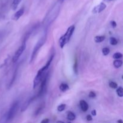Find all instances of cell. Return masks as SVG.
Segmentation results:
<instances>
[{
    "mask_svg": "<svg viewBox=\"0 0 123 123\" xmlns=\"http://www.w3.org/2000/svg\"><path fill=\"white\" fill-rule=\"evenodd\" d=\"M61 3L59 1H57L56 3L53 6L52 8L50 10L47 15L46 16V18H44V24L46 27H48L54 20H55L58 15L61 8Z\"/></svg>",
    "mask_w": 123,
    "mask_h": 123,
    "instance_id": "1",
    "label": "cell"
},
{
    "mask_svg": "<svg viewBox=\"0 0 123 123\" xmlns=\"http://www.w3.org/2000/svg\"><path fill=\"white\" fill-rule=\"evenodd\" d=\"M74 29H75L74 25H71L68 28L66 33L62 37H60V40H59V43H60V46L61 48H63L64 46L69 42L70 39L74 32Z\"/></svg>",
    "mask_w": 123,
    "mask_h": 123,
    "instance_id": "2",
    "label": "cell"
},
{
    "mask_svg": "<svg viewBox=\"0 0 123 123\" xmlns=\"http://www.w3.org/2000/svg\"><path fill=\"white\" fill-rule=\"evenodd\" d=\"M46 36H44V37H43L42 38H41L37 42V43H36V46H34L33 49V51H32V54H31V58H30V63H32V62L34 61V60H35L36 57V55H37V52L39 50V49H40L42 47V46L46 42Z\"/></svg>",
    "mask_w": 123,
    "mask_h": 123,
    "instance_id": "3",
    "label": "cell"
},
{
    "mask_svg": "<svg viewBox=\"0 0 123 123\" xmlns=\"http://www.w3.org/2000/svg\"><path fill=\"white\" fill-rule=\"evenodd\" d=\"M19 106V103L18 102H14V103L12 105L11 108H10L8 112L7 113V118H8V121H11V120L14 118V117L15 116L16 114L17 111H18V110Z\"/></svg>",
    "mask_w": 123,
    "mask_h": 123,
    "instance_id": "4",
    "label": "cell"
},
{
    "mask_svg": "<svg viewBox=\"0 0 123 123\" xmlns=\"http://www.w3.org/2000/svg\"><path fill=\"white\" fill-rule=\"evenodd\" d=\"M26 49V43H24L23 42L22 44H21L20 47L18 48V50L16 51L15 54H14V56L13 57V62L14 63L18 61V60H19V57L20 56V55L22 54V53L24 52V50Z\"/></svg>",
    "mask_w": 123,
    "mask_h": 123,
    "instance_id": "5",
    "label": "cell"
},
{
    "mask_svg": "<svg viewBox=\"0 0 123 123\" xmlns=\"http://www.w3.org/2000/svg\"><path fill=\"white\" fill-rule=\"evenodd\" d=\"M106 5L104 3V2H101L98 5L96 6V7H94V8L92 10V13L93 14H97V13H100L102 12H103L104 10L106 9Z\"/></svg>",
    "mask_w": 123,
    "mask_h": 123,
    "instance_id": "6",
    "label": "cell"
},
{
    "mask_svg": "<svg viewBox=\"0 0 123 123\" xmlns=\"http://www.w3.org/2000/svg\"><path fill=\"white\" fill-rule=\"evenodd\" d=\"M43 72H41L40 71H38V73H37V75L35 77L33 81V88L35 89L38 85L40 84V83L42 82V78H43Z\"/></svg>",
    "mask_w": 123,
    "mask_h": 123,
    "instance_id": "7",
    "label": "cell"
},
{
    "mask_svg": "<svg viewBox=\"0 0 123 123\" xmlns=\"http://www.w3.org/2000/svg\"><path fill=\"white\" fill-rule=\"evenodd\" d=\"M48 75L44 78V79L43 80H42V84H41L39 92H38V97L42 96L44 93V92H45L46 88L47 80H48Z\"/></svg>",
    "mask_w": 123,
    "mask_h": 123,
    "instance_id": "8",
    "label": "cell"
},
{
    "mask_svg": "<svg viewBox=\"0 0 123 123\" xmlns=\"http://www.w3.org/2000/svg\"><path fill=\"white\" fill-rule=\"evenodd\" d=\"M24 8H21L19 9L18 12H16L13 16H12V19L14 20H19V18L24 14Z\"/></svg>",
    "mask_w": 123,
    "mask_h": 123,
    "instance_id": "9",
    "label": "cell"
},
{
    "mask_svg": "<svg viewBox=\"0 0 123 123\" xmlns=\"http://www.w3.org/2000/svg\"><path fill=\"white\" fill-rule=\"evenodd\" d=\"M54 55H52V56H50V58H49V60H48V62H47V63L46 64L45 66H43V67H42V68H40V69L38 71H40V72H43V73H44V72H46V71L48 69V68H49V66H50V63H51V62L52 61L53 58H54Z\"/></svg>",
    "mask_w": 123,
    "mask_h": 123,
    "instance_id": "10",
    "label": "cell"
},
{
    "mask_svg": "<svg viewBox=\"0 0 123 123\" xmlns=\"http://www.w3.org/2000/svg\"><path fill=\"white\" fill-rule=\"evenodd\" d=\"M35 97H32V98H30V99L27 100L26 101H25V103L23 104L21 108V112H24L27 109V108H28V106H30V105L31 104V102L33 101V100L34 99Z\"/></svg>",
    "mask_w": 123,
    "mask_h": 123,
    "instance_id": "11",
    "label": "cell"
},
{
    "mask_svg": "<svg viewBox=\"0 0 123 123\" xmlns=\"http://www.w3.org/2000/svg\"><path fill=\"white\" fill-rule=\"evenodd\" d=\"M80 106L83 112H86L89 108L88 104L84 100L80 101Z\"/></svg>",
    "mask_w": 123,
    "mask_h": 123,
    "instance_id": "12",
    "label": "cell"
},
{
    "mask_svg": "<svg viewBox=\"0 0 123 123\" xmlns=\"http://www.w3.org/2000/svg\"><path fill=\"white\" fill-rule=\"evenodd\" d=\"M22 0H13V2L12 4V8L13 10H15L18 8V6Z\"/></svg>",
    "mask_w": 123,
    "mask_h": 123,
    "instance_id": "13",
    "label": "cell"
},
{
    "mask_svg": "<svg viewBox=\"0 0 123 123\" xmlns=\"http://www.w3.org/2000/svg\"><path fill=\"white\" fill-rule=\"evenodd\" d=\"M69 89V86L66 84H61L60 86V90L62 92H66Z\"/></svg>",
    "mask_w": 123,
    "mask_h": 123,
    "instance_id": "14",
    "label": "cell"
},
{
    "mask_svg": "<svg viewBox=\"0 0 123 123\" xmlns=\"http://www.w3.org/2000/svg\"><path fill=\"white\" fill-rule=\"evenodd\" d=\"M105 39V37L103 36H96L94 38V40L96 43H101L103 42Z\"/></svg>",
    "mask_w": 123,
    "mask_h": 123,
    "instance_id": "15",
    "label": "cell"
},
{
    "mask_svg": "<svg viewBox=\"0 0 123 123\" xmlns=\"http://www.w3.org/2000/svg\"><path fill=\"white\" fill-rule=\"evenodd\" d=\"M76 118V115L72 112H68V114H67V119L70 121H73V120H75Z\"/></svg>",
    "mask_w": 123,
    "mask_h": 123,
    "instance_id": "16",
    "label": "cell"
},
{
    "mask_svg": "<svg viewBox=\"0 0 123 123\" xmlns=\"http://www.w3.org/2000/svg\"><path fill=\"white\" fill-rule=\"evenodd\" d=\"M123 64V61L121 60H116L114 61V66L115 68H120Z\"/></svg>",
    "mask_w": 123,
    "mask_h": 123,
    "instance_id": "17",
    "label": "cell"
},
{
    "mask_svg": "<svg viewBox=\"0 0 123 123\" xmlns=\"http://www.w3.org/2000/svg\"><path fill=\"white\" fill-rule=\"evenodd\" d=\"M8 120L7 118V114L6 113V114L4 115V116H2V117L0 120V123H8Z\"/></svg>",
    "mask_w": 123,
    "mask_h": 123,
    "instance_id": "18",
    "label": "cell"
},
{
    "mask_svg": "<svg viewBox=\"0 0 123 123\" xmlns=\"http://www.w3.org/2000/svg\"><path fill=\"white\" fill-rule=\"evenodd\" d=\"M117 93L118 96H119V97H122L123 96V88L122 87H119L118 88L117 90Z\"/></svg>",
    "mask_w": 123,
    "mask_h": 123,
    "instance_id": "19",
    "label": "cell"
},
{
    "mask_svg": "<svg viewBox=\"0 0 123 123\" xmlns=\"http://www.w3.org/2000/svg\"><path fill=\"white\" fill-rule=\"evenodd\" d=\"M66 105L65 104H61L57 107V110L59 112H62L66 108Z\"/></svg>",
    "mask_w": 123,
    "mask_h": 123,
    "instance_id": "20",
    "label": "cell"
},
{
    "mask_svg": "<svg viewBox=\"0 0 123 123\" xmlns=\"http://www.w3.org/2000/svg\"><path fill=\"white\" fill-rule=\"evenodd\" d=\"M110 43L112 45H116L118 44V41L114 37H111L110 38Z\"/></svg>",
    "mask_w": 123,
    "mask_h": 123,
    "instance_id": "21",
    "label": "cell"
},
{
    "mask_svg": "<svg viewBox=\"0 0 123 123\" xmlns=\"http://www.w3.org/2000/svg\"><path fill=\"white\" fill-rule=\"evenodd\" d=\"M123 57V55L120 52H117L115 53L114 55H113V58L116 60H118V59L121 58Z\"/></svg>",
    "mask_w": 123,
    "mask_h": 123,
    "instance_id": "22",
    "label": "cell"
},
{
    "mask_svg": "<svg viewBox=\"0 0 123 123\" xmlns=\"http://www.w3.org/2000/svg\"><path fill=\"white\" fill-rule=\"evenodd\" d=\"M109 52H110V50H109V48H105L102 49V53H103V55H105V56L108 55V54H109Z\"/></svg>",
    "mask_w": 123,
    "mask_h": 123,
    "instance_id": "23",
    "label": "cell"
},
{
    "mask_svg": "<svg viewBox=\"0 0 123 123\" xmlns=\"http://www.w3.org/2000/svg\"><path fill=\"white\" fill-rule=\"evenodd\" d=\"M109 86H110L111 88H112L115 89L118 87V85L117 83L114 82H111L109 83Z\"/></svg>",
    "mask_w": 123,
    "mask_h": 123,
    "instance_id": "24",
    "label": "cell"
},
{
    "mask_svg": "<svg viewBox=\"0 0 123 123\" xmlns=\"http://www.w3.org/2000/svg\"><path fill=\"white\" fill-rule=\"evenodd\" d=\"M43 106H40L39 108L37 109V110H36V112H35V115H38V114L43 109Z\"/></svg>",
    "mask_w": 123,
    "mask_h": 123,
    "instance_id": "25",
    "label": "cell"
},
{
    "mask_svg": "<svg viewBox=\"0 0 123 123\" xmlns=\"http://www.w3.org/2000/svg\"><path fill=\"white\" fill-rule=\"evenodd\" d=\"M96 96V93H95L94 92H93V91H91V92L89 93V97H90V98H94Z\"/></svg>",
    "mask_w": 123,
    "mask_h": 123,
    "instance_id": "26",
    "label": "cell"
},
{
    "mask_svg": "<svg viewBox=\"0 0 123 123\" xmlns=\"http://www.w3.org/2000/svg\"><path fill=\"white\" fill-rule=\"evenodd\" d=\"M92 117H91V115H88L86 116V120H87L88 121H92Z\"/></svg>",
    "mask_w": 123,
    "mask_h": 123,
    "instance_id": "27",
    "label": "cell"
},
{
    "mask_svg": "<svg viewBox=\"0 0 123 123\" xmlns=\"http://www.w3.org/2000/svg\"><path fill=\"white\" fill-rule=\"evenodd\" d=\"M111 24L113 28H115L117 26V23L115 22V21H114V20L111 21Z\"/></svg>",
    "mask_w": 123,
    "mask_h": 123,
    "instance_id": "28",
    "label": "cell"
},
{
    "mask_svg": "<svg viewBox=\"0 0 123 123\" xmlns=\"http://www.w3.org/2000/svg\"><path fill=\"white\" fill-rule=\"evenodd\" d=\"M49 120L48 118H45L44 119V120H42V121H41L40 123H49Z\"/></svg>",
    "mask_w": 123,
    "mask_h": 123,
    "instance_id": "29",
    "label": "cell"
},
{
    "mask_svg": "<svg viewBox=\"0 0 123 123\" xmlns=\"http://www.w3.org/2000/svg\"><path fill=\"white\" fill-rule=\"evenodd\" d=\"M91 115H93V116H96L97 115V112H96V110H93L91 112Z\"/></svg>",
    "mask_w": 123,
    "mask_h": 123,
    "instance_id": "30",
    "label": "cell"
},
{
    "mask_svg": "<svg viewBox=\"0 0 123 123\" xmlns=\"http://www.w3.org/2000/svg\"><path fill=\"white\" fill-rule=\"evenodd\" d=\"M58 1H59V2H61V3L62 4V2H63L64 1V0H58Z\"/></svg>",
    "mask_w": 123,
    "mask_h": 123,
    "instance_id": "31",
    "label": "cell"
},
{
    "mask_svg": "<svg viewBox=\"0 0 123 123\" xmlns=\"http://www.w3.org/2000/svg\"><path fill=\"white\" fill-rule=\"evenodd\" d=\"M118 123H123V120H118Z\"/></svg>",
    "mask_w": 123,
    "mask_h": 123,
    "instance_id": "32",
    "label": "cell"
},
{
    "mask_svg": "<svg viewBox=\"0 0 123 123\" xmlns=\"http://www.w3.org/2000/svg\"><path fill=\"white\" fill-rule=\"evenodd\" d=\"M56 123H64L63 122V121H58Z\"/></svg>",
    "mask_w": 123,
    "mask_h": 123,
    "instance_id": "33",
    "label": "cell"
},
{
    "mask_svg": "<svg viewBox=\"0 0 123 123\" xmlns=\"http://www.w3.org/2000/svg\"></svg>",
    "mask_w": 123,
    "mask_h": 123,
    "instance_id": "34",
    "label": "cell"
},
{
    "mask_svg": "<svg viewBox=\"0 0 123 123\" xmlns=\"http://www.w3.org/2000/svg\"><path fill=\"white\" fill-rule=\"evenodd\" d=\"M110 1H111V0H110Z\"/></svg>",
    "mask_w": 123,
    "mask_h": 123,
    "instance_id": "35",
    "label": "cell"
}]
</instances>
